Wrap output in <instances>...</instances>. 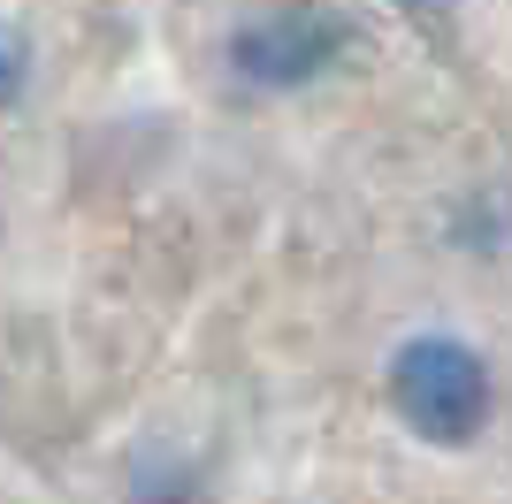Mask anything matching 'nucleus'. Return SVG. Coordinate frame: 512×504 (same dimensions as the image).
I'll return each instance as SVG.
<instances>
[{
  "label": "nucleus",
  "instance_id": "nucleus-5",
  "mask_svg": "<svg viewBox=\"0 0 512 504\" xmlns=\"http://www.w3.org/2000/svg\"><path fill=\"white\" fill-rule=\"evenodd\" d=\"M398 8H406V16L421 23V31H428V23H436V31L451 23V0H398Z\"/></svg>",
  "mask_w": 512,
  "mask_h": 504
},
{
  "label": "nucleus",
  "instance_id": "nucleus-4",
  "mask_svg": "<svg viewBox=\"0 0 512 504\" xmlns=\"http://www.w3.org/2000/svg\"><path fill=\"white\" fill-rule=\"evenodd\" d=\"M23 84H31V39L8 31V100H23Z\"/></svg>",
  "mask_w": 512,
  "mask_h": 504
},
{
  "label": "nucleus",
  "instance_id": "nucleus-3",
  "mask_svg": "<svg viewBox=\"0 0 512 504\" xmlns=\"http://www.w3.org/2000/svg\"><path fill=\"white\" fill-rule=\"evenodd\" d=\"M130 504H199V466L138 451V466H130Z\"/></svg>",
  "mask_w": 512,
  "mask_h": 504
},
{
  "label": "nucleus",
  "instance_id": "nucleus-2",
  "mask_svg": "<svg viewBox=\"0 0 512 504\" xmlns=\"http://www.w3.org/2000/svg\"><path fill=\"white\" fill-rule=\"evenodd\" d=\"M352 46V23L321 0H291V8H268V16L237 23L230 31V69L253 92H306L314 77L337 69V54Z\"/></svg>",
  "mask_w": 512,
  "mask_h": 504
},
{
  "label": "nucleus",
  "instance_id": "nucleus-1",
  "mask_svg": "<svg viewBox=\"0 0 512 504\" xmlns=\"http://www.w3.org/2000/svg\"><path fill=\"white\" fill-rule=\"evenodd\" d=\"M383 390H390V413L421 443H474L482 420H490V367L451 329L406 336L383 367Z\"/></svg>",
  "mask_w": 512,
  "mask_h": 504
}]
</instances>
